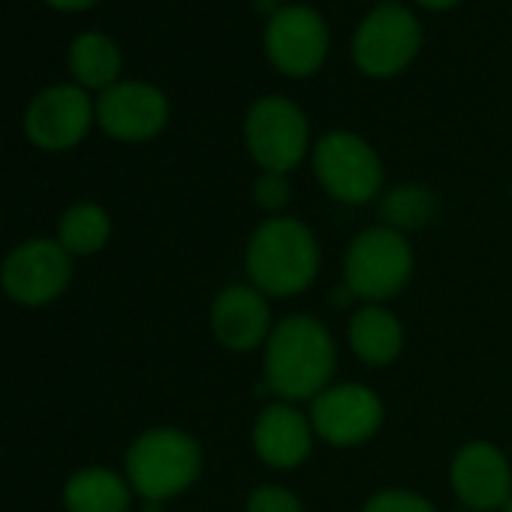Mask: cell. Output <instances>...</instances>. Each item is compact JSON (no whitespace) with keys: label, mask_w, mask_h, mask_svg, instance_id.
Instances as JSON below:
<instances>
[{"label":"cell","mask_w":512,"mask_h":512,"mask_svg":"<svg viewBox=\"0 0 512 512\" xmlns=\"http://www.w3.org/2000/svg\"><path fill=\"white\" fill-rule=\"evenodd\" d=\"M335 374V344L323 323L314 317L281 320L266 344V380L269 386L290 398H314L326 392Z\"/></svg>","instance_id":"obj_1"},{"label":"cell","mask_w":512,"mask_h":512,"mask_svg":"<svg viewBox=\"0 0 512 512\" xmlns=\"http://www.w3.org/2000/svg\"><path fill=\"white\" fill-rule=\"evenodd\" d=\"M320 269L314 232L296 217L266 220L247 244V275L263 296H296L308 290Z\"/></svg>","instance_id":"obj_2"},{"label":"cell","mask_w":512,"mask_h":512,"mask_svg":"<svg viewBox=\"0 0 512 512\" xmlns=\"http://www.w3.org/2000/svg\"><path fill=\"white\" fill-rule=\"evenodd\" d=\"M199 446L178 428H151L127 449V482L151 503L181 494L199 476Z\"/></svg>","instance_id":"obj_3"},{"label":"cell","mask_w":512,"mask_h":512,"mask_svg":"<svg viewBox=\"0 0 512 512\" xmlns=\"http://www.w3.org/2000/svg\"><path fill=\"white\" fill-rule=\"evenodd\" d=\"M347 290L359 299L383 302L404 290L413 275V250L392 226H374L353 238L347 250Z\"/></svg>","instance_id":"obj_4"},{"label":"cell","mask_w":512,"mask_h":512,"mask_svg":"<svg viewBox=\"0 0 512 512\" xmlns=\"http://www.w3.org/2000/svg\"><path fill=\"white\" fill-rule=\"evenodd\" d=\"M244 139L263 172L287 175L308 154V121L293 100L263 97L247 112Z\"/></svg>","instance_id":"obj_5"},{"label":"cell","mask_w":512,"mask_h":512,"mask_svg":"<svg viewBox=\"0 0 512 512\" xmlns=\"http://www.w3.org/2000/svg\"><path fill=\"white\" fill-rule=\"evenodd\" d=\"M70 278L73 256L61 247L58 238H31L19 244L0 266L4 293L28 308H40L64 296Z\"/></svg>","instance_id":"obj_6"},{"label":"cell","mask_w":512,"mask_h":512,"mask_svg":"<svg viewBox=\"0 0 512 512\" xmlns=\"http://www.w3.org/2000/svg\"><path fill=\"white\" fill-rule=\"evenodd\" d=\"M419 46L422 28L416 16L401 4H383L359 25L353 58L362 73L374 79H389L416 58Z\"/></svg>","instance_id":"obj_7"},{"label":"cell","mask_w":512,"mask_h":512,"mask_svg":"<svg viewBox=\"0 0 512 512\" xmlns=\"http://www.w3.org/2000/svg\"><path fill=\"white\" fill-rule=\"evenodd\" d=\"M314 172L320 184L347 205H362L377 196L383 166L374 148L356 133H326L314 148Z\"/></svg>","instance_id":"obj_8"},{"label":"cell","mask_w":512,"mask_h":512,"mask_svg":"<svg viewBox=\"0 0 512 512\" xmlns=\"http://www.w3.org/2000/svg\"><path fill=\"white\" fill-rule=\"evenodd\" d=\"M269 61L284 76H311L323 67L329 52V31L311 7H278L266 28Z\"/></svg>","instance_id":"obj_9"},{"label":"cell","mask_w":512,"mask_h":512,"mask_svg":"<svg viewBox=\"0 0 512 512\" xmlns=\"http://www.w3.org/2000/svg\"><path fill=\"white\" fill-rule=\"evenodd\" d=\"M94 115L97 109L91 106L82 88L52 85L31 100L25 112V130L34 145L46 151H64V148L79 145L88 136Z\"/></svg>","instance_id":"obj_10"},{"label":"cell","mask_w":512,"mask_h":512,"mask_svg":"<svg viewBox=\"0 0 512 512\" xmlns=\"http://www.w3.org/2000/svg\"><path fill=\"white\" fill-rule=\"evenodd\" d=\"M383 422L380 398L359 383L329 386L317 395L311 410L314 431L332 446H356L377 434Z\"/></svg>","instance_id":"obj_11"},{"label":"cell","mask_w":512,"mask_h":512,"mask_svg":"<svg viewBox=\"0 0 512 512\" xmlns=\"http://www.w3.org/2000/svg\"><path fill=\"white\" fill-rule=\"evenodd\" d=\"M169 103L148 82H118L97 100L100 127L121 142H145L166 127Z\"/></svg>","instance_id":"obj_12"},{"label":"cell","mask_w":512,"mask_h":512,"mask_svg":"<svg viewBox=\"0 0 512 512\" xmlns=\"http://www.w3.org/2000/svg\"><path fill=\"white\" fill-rule=\"evenodd\" d=\"M452 488L470 509H497L512 488V470L491 443H467L452 461Z\"/></svg>","instance_id":"obj_13"},{"label":"cell","mask_w":512,"mask_h":512,"mask_svg":"<svg viewBox=\"0 0 512 512\" xmlns=\"http://www.w3.org/2000/svg\"><path fill=\"white\" fill-rule=\"evenodd\" d=\"M272 326L266 296L256 287L232 284L211 305V332L229 350H253L263 344Z\"/></svg>","instance_id":"obj_14"},{"label":"cell","mask_w":512,"mask_h":512,"mask_svg":"<svg viewBox=\"0 0 512 512\" xmlns=\"http://www.w3.org/2000/svg\"><path fill=\"white\" fill-rule=\"evenodd\" d=\"M314 425L290 404L266 407L253 425V446L272 467H299L311 455Z\"/></svg>","instance_id":"obj_15"},{"label":"cell","mask_w":512,"mask_h":512,"mask_svg":"<svg viewBox=\"0 0 512 512\" xmlns=\"http://www.w3.org/2000/svg\"><path fill=\"white\" fill-rule=\"evenodd\" d=\"M67 512H127L130 482L106 467H85L64 485Z\"/></svg>","instance_id":"obj_16"},{"label":"cell","mask_w":512,"mask_h":512,"mask_svg":"<svg viewBox=\"0 0 512 512\" xmlns=\"http://www.w3.org/2000/svg\"><path fill=\"white\" fill-rule=\"evenodd\" d=\"M350 344L362 362L389 365L392 359H398V353L404 347V329L389 311L371 305V308L356 311V317L350 323Z\"/></svg>","instance_id":"obj_17"},{"label":"cell","mask_w":512,"mask_h":512,"mask_svg":"<svg viewBox=\"0 0 512 512\" xmlns=\"http://www.w3.org/2000/svg\"><path fill=\"white\" fill-rule=\"evenodd\" d=\"M70 70L85 88H103L106 91V88L118 85L121 52L100 31L79 34L70 46Z\"/></svg>","instance_id":"obj_18"},{"label":"cell","mask_w":512,"mask_h":512,"mask_svg":"<svg viewBox=\"0 0 512 512\" xmlns=\"http://www.w3.org/2000/svg\"><path fill=\"white\" fill-rule=\"evenodd\" d=\"M109 235H112V220L106 208L94 202H76L73 208L61 214L58 241L70 256H88V253L103 250Z\"/></svg>","instance_id":"obj_19"},{"label":"cell","mask_w":512,"mask_h":512,"mask_svg":"<svg viewBox=\"0 0 512 512\" xmlns=\"http://www.w3.org/2000/svg\"><path fill=\"white\" fill-rule=\"evenodd\" d=\"M431 214H434V196H431V190H425L419 184L395 187L383 199V217L389 220L392 229H416V226H425V220Z\"/></svg>","instance_id":"obj_20"},{"label":"cell","mask_w":512,"mask_h":512,"mask_svg":"<svg viewBox=\"0 0 512 512\" xmlns=\"http://www.w3.org/2000/svg\"><path fill=\"white\" fill-rule=\"evenodd\" d=\"M362 512H434V506L410 491H380L365 503Z\"/></svg>","instance_id":"obj_21"},{"label":"cell","mask_w":512,"mask_h":512,"mask_svg":"<svg viewBox=\"0 0 512 512\" xmlns=\"http://www.w3.org/2000/svg\"><path fill=\"white\" fill-rule=\"evenodd\" d=\"M247 512H305V509H302L299 497H293L290 491L275 488V485H263L250 494Z\"/></svg>","instance_id":"obj_22"},{"label":"cell","mask_w":512,"mask_h":512,"mask_svg":"<svg viewBox=\"0 0 512 512\" xmlns=\"http://www.w3.org/2000/svg\"><path fill=\"white\" fill-rule=\"evenodd\" d=\"M253 196L263 208H281L287 205L290 199V184H287V175L281 172H263L253 184Z\"/></svg>","instance_id":"obj_23"},{"label":"cell","mask_w":512,"mask_h":512,"mask_svg":"<svg viewBox=\"0 0 512 512\" xmlns=\"http://www.w3.org/2000/svg\"><path fill=\"white\" fill-rule=\"evenodd\" d=\"M46 4H52L58 10H88L97 4V0H46Z\"/></svg>","instance_id":"obj_24"},{"label":"cell","mask_w":512,"mask_h":512,"mask_svg":"<svg viewBox=\"0 0 512 512\" xmlns=\"http://www.w3.org/2000/svg\"><path fill=\"white\" fill-rule=\"evenodd\" d=\"M419 7H425V10H452L458 0H416Z\"/></svg>","instance_id":"obj_25"},{"label":"cell","mask_w":512,"mask_h":512,"mask_svg":"<svg viewBox=\"0 0 512 512\" xmlns=\"http://www.w3.org/2000/svg\"><path fill=\"white\" fill-rule=\"evenodd\" d=\"M500 509H503V512H512V494H509V497H506V503H503V506H500Z\"/></svg>","instance_id":"obj_26"}]
</instances>
